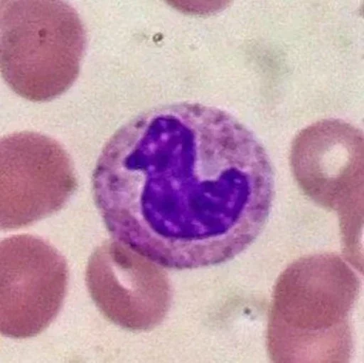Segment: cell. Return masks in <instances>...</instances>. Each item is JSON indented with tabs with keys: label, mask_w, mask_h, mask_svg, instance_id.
I'll use <instances>...</instances> for the list:
<instances>
[{
	"label": "cell",
	"mask_w": 364,
	"mask_h": 363,
	"mask_svg": "<svg viewBox=\"0 0 364 363\" xmlns=\"http://www.w3.org/2000/svg\"><path fill=\"white\" fill-rule=\"evenodd\" d=\"M112 238L160 265L228 261L258 236L274 176L255 135L218 107L178 102L144 112L108 140L92 174Z\"/></svg>",
	"instance_id": "obj_1"
},
{
	"label": "cell",
	"mask_w": 364,
	"mask_h": 363,
	"mask_svg": "<svg viewBox=\"0 0 364 363\" xmlns=\"http://www.w3.org/2000/svg\"><path fill=\"white\" fill-rule=\"evenodd\" d=\"M358 274L339 255L317 253L293 261L279 276L270 305L267 347L272 362H348Z\"/></svg>",
	"instance_id": "obj_2"
},
{
	"label": "cell",
	"mask_w": 364,
	"mask_h": 363,
	"mask_svg": "<svg viewBox=\"0 0 364 363\" xmlns=\"http://www.w3.org/2000/svg\"><path fill=\"white\" fill-rule=\"evenodd\" d=\"M84 25L67 1H0V68L9 87L33 102L51 100L76 80Z\"/></svg>",
	"instance_id": "obj_3"
},
{
	"label": "cell",
	"mask_w": 364,
	"mask_h": 363,
	"mask_svg": "<svg viewBox=\"0 0 364 363\" xmlns=\"http://www.w3.org/2000/svg\"><path fill=\"white\" fill-rule=\"evenodd\" d=\"M76 187L69 155L41 133L14 132L0 142V226H29L60 210Z\"/></svg>",
	"instance_id": "obj_4"
},
{
	"label": "cell",
	"mask_w": 364,
	"mask_h": 363,
	"mask_svg": "<svg viewBox=\"0 0 364 363\" xmlns=\"http://www.w3.org/2000/svg\"><path fill=\"white\" fill-rule=\"evenodd\" d=\"M68 265L49 243L33 235L0 244V330L14 339L36 336L53 322L63 304Z\"/></svg>",
	"instance_id": "obj_5"
},
{
	"label": "cell",
	"mask_w": 364,
	"mask_h": 363,
	"mask_svg": "<svg viewBox=\"0 0 364 363\" xmlns=\"http://www.w3.org/2000/svg\"><path fill=\"white\" fill-rule=\"evenodd\" d=\"M163 268L116 240L107 241L90 257L87 286L108 320L146 331L164 320L171 305L170 280Z\"/></svg>",
	"instance_id": "obj_6"
},
{
	"label": "cell",
	"mask_w": 364,
	"mask_h": 363,
	"mask_svg": "<svg viewBox=\"0 0 364 363\" xmlns=\"http://www.w3.org/2000/svg\"><path fill=\"white\" fill-rule=\"evenodd\" d=\"M289 160L303 193L327 210L363 196V133L350 123L330 118L306 127L292 141Z\"/></svg>",
	"instance_id": "obj_7"
}]
</instances>
